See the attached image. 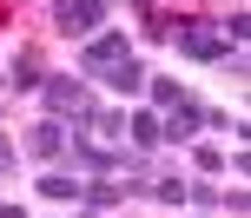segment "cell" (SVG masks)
Listing matches in <instances>:
<instances>
[{
  "label": "cell",
  "instance_id": "cell-1",
  "mask_svg": "<svg viewBox=\"0 0 251 218\" xmlns=\"http://www.w3.org/2000/svg\"><path fill=\"white\" fill-rule=\"evenodd\" d=\"M40 106H47V119H60L66 132H79L100 99H93V79H79V73H47V79H40Z\"/></svg>",
  "mask_w": 251,
  "mask_h": 218
},
{
  "label": "cell",
  "instance_id": "cell-2",
  "mask_svg": "<svg viewBox=\"0 0 251 218\" xmlns=\"http://www.w3.org/2000/svg\"><path fill=\"white\" fill-rule=\"evenodd\" d=\"M126 53H132V33H126V26H100V33H86V40H79V60H73V73L100 86V79L113 73Z\"/></svg>",
  "mask_w": 251,
  "mask_h": 218
},
{
  "label": "cell",
  "instance_id": "cell-3",
  "mask_svg": "<svg viewBox=\"0 0 251 218\" xmlns=\"http://www.w3.org/2000/svg\"><path fill=\"white\" fill-rule=\"evenodd\" d=\"M53 26L73 40L100 33V26H113V0H53Z\"/></svg>",
  "mask_w": 251,
  "mask_h": 218
},
{
  "label": "cell",
  "instance_id": "cell-4",
  "mask_svg": "<svg viewBox=\"0 0 251 218\" xmlns=\"http://www.w3.org/2000/svg\"><path fill=\"white\" fill-rule=\"evenodd\" d=\"M172 47L185 53V60H205V66H218V60L231 53V47H225V33H218L212 20H178V26H172Z\"/></svg>",
  "mask_w": 251,
  "mask_h": 218
},
{
  "label": "cell",
  "instance_id": "cell-5",
  "mask_svg": "<svg viewBox=\"0 0 251 218\" xmlns=\"http://www.w3.org/2000/svg\"><path fill=\"white\" fill-rule=\"evenodd\" d=\"M199 132H205V99H192V93L159 113V145H192Z\"/></svg>",
  "mask_w": 251,
  "mask_h": 218
},
{
  "label": "cell",
  "instance_id": "cell-6",
  "mask_svg": "<svg viewBox=\"0 0 251 218\" xmlns=\"http://www.w3.org/2000/svg\"><path fill=\"white\" fill-rule=\"evenodd\" d=\"M20 152H26V159H40V166L66 159V126H60V119H33V126L20 132Z\"/></svg>",
  "mask_w": 251,
  "mask_h": 218
},
{
  "label": "cell",
  "instance_id": "cell-7",
  "mask_svg": "<svg viewBox=\"0 0 251 218\" xmlns=\"http://www.w3.org/2000/svg\"><path fill=\"white\" fill-rule=\"evenodd\" d=\"M40 198H47V205H79V192H86V179H79V172H40V185H33Z\"/></svg>",
  "mask_w": 251,
  "mask_h": 218
},
{
  "label": "cell",
  "instance_id": "cell-8",
  "mask_svg": "<svg viewBox=\"0 0 251 218\" xmlns=\"http://www.w3.org/2000/svg\"><path fill=\"white\" fill-rule=\"evenodd\" d=\"M47 73H53V66L40 60V47H20V60L7 66V86H13V93H40V79H47Z\"/></svg>",
  "mask_w": 251,
  "mask_h": 218
},
{
  "label": "cell",
  "instance_id": "cell-9",
  "mask_svg": "<svg viewBox=\"0 0 251 218\" xmlns=\"http://www.w3.org/2000/svg\"><path fill=\"white\" fill-rule=\"evenodd\" d=\"M79 132H86V139H100V145H126V113H119V106H93Z\"/></svg>",
  "mask_w": 251,
  "mask_h": 218
},
{
  "label": "cell",
  "instance_id": "cell-10",
  "mask_svg": "<svg viewBox=\"0 0 251 218\" xmlns=\"http://www.w3.org/2000/svg\"><path fill=\"white\" fill-rule=\"evenodd\" d=\"M126 139H132V152H159V113L152 106L126 113Z\"/></svg>",
  "mask_w": 251,
  "mask_h": 218
},
{
  "label": "cell",
  "instance_id": "cell-11",
  "mask_svg": "<svg viewBox=\"0 0 251 218\" xmlns=\"http://www.w3.org/2000/svg\"><path fill=\"white\" fill-rule=\"evenodd\" d=\"M178 99H185V86H178L172 73H146V106L152 113H165V106H178Z\"/></svg>",
  "mask_w": 251,
  "mask_h": 218
},
{
  "label": "cell",
  "instance_id": "cell-12",
  "mask_svg": "<svg viewBox=\"0 0 251 218\" xmlns=\"http://www.w3.org/2000/svg\"><path fill=\"white\" fill-rule=\"evenodd\" d=\"M106 86H113V93H126V99H132V93H146V66H139L132 53H126V60L113 66V73H106Z\"/></svg>",
  "mask_w": 251,
  "mask_h": 218
},
{
  "label": "cell",
  "instance_id": "cell-13",
  "mask_svg": "<svg viewBox=\"0 0 251 218\" xmlns=\"http://www.w3.org/2000/svg\"><path fill=\"white\" fill-rule=\"evenodd\" d=\"M218 33H225V47H245V33H251V20H245V7H231L225 20H212Z\"/></svg>",
  "mask_w": 251,
  "mask_h": 218
},
{
  "label": "cell",
  "instance_id": "cell-14",
  "mask_svg": "<svg viewBox=\"0 0 251 218\" xmlns=\"http://www.w3.org/2000/svg\"><path fill=\"white\" fill-rule=\"evenodd\" d=\"M192 166H199L205 179H218V172H225V152H218V145H199V139H192Z\"/></svg>",
  "mask_w": 251,
  "mask_h": 218
},
{
  "label": "cell",
  "instance_id": "cell-15",
  "mask_svg": "<svg viewBox=\"0 0 251 218\" xmlns=\"http://www.w3.org/2000/svg\"><path fill=\"white\" fill-rule=\"evenodd\" d=\"M172 13H159V7H152V13H139V33H146V40H172Z\"/></svg>",
  "mask_w": 251,
  "mask_h": 218
},
{
  "label": "cell",
  "instance_id": "cell-16",
  "mask_svg": "<svg viewBox=\"0 0 251 218\" xmlns=\"http://www.w3.org/2000/svg\"><path fill=\"white\" fill-rule=\"evenodd\" d=\"M185 205L212 212V205H218V185H212V179H185Z\"/></svg>",
  "mask_w": 251,
  "mask_h": 218
},
{
  "label": "cell",
  "instance_id": "cell-17",
  "mask_svg": "<svg viewBox=\"0 0 251 218\" xmlns=\"http://www.w3.org/2000/svg\"><path fill=\"white\" fill-rule=\"evenodd\" d=\"M218 205H225L231 218H245V212H251V192H245V179H231V192H225V198H218Z\"/></svg>",
  "mask_w": 251,
  "mask_h": 218
},
{
  "label": "cell",
  "instance_id": "cell-18",
  "mask_svg": "<svg viewBox=\"0 0 251 218\" xmlns=\"http://www.w3.org/2000/svg\"><path fill=\"white\" fill-rule=\"evenodd\" d=\"M13 159H20V145H13L7 132H0V172H13Z\"/></svg>",
  "mask_w": 251,
  "mask_h": 218
},
{
  "label": "cell",
  "instance_id": "cell-19",
  "mask_svg": "<svg viewBox=\"0 0 251 218\" xmlns=\"http://www.w3.org/2000/svg\"><path fill=\"white\" fill-rule=\"evenodd\" d=\"M0 218H33V212H26L20 198H7V205H0Z\"/></svg>",
  "mask_w": 251,
  "mask_h": 218
},
{
  "label": "cell",
  "instance_id": "cell-20",
  "mask_svg": "<svg viewBox=\"0 0 251 218\" xmlns=\"http://www.w3.org/2000/svg\"><path fill=\"white\" fill-rule=\"evenodd\" d=\"M73 218H106V212L100 205H73Z\"/></svg>",
  "mask_w": 251,
  "mask_h": 218
},
{
  "label": "cell",
  "instance_id": "cell-21",
  "mask_svg": "<svg viewBox=\"0 0 251 218\" xmlns=\"http://www.w3.org/2000/svg\"><path fill=\"white\" fill-rule=\"evenodd\" d=\"M132 7H139V13H152V7H159V0H132Z\"/></svg>",
  "mask_w": 251,
  "mask_h": 218
}]
</instances>
